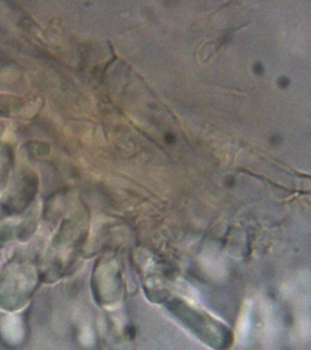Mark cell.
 <instances>
[{"label":"cell","mask_w":311,"mask_h":350,"mask_svg":"<svg viewBox=\"0 0 311 350\" xmlns=\"http://www.w3.org/2000/svg\"><path fill=\"white\" fill-rule=\"evenodd\" d=\"M290 84L289 82V79H288L287 77H280L278 81V85L280 89H287Z\"/></svg>","instance_id":"2"},{"label":"cell","mask_w":311,"mask_h":350,"mask_svg":"<svg viewBox=\"0 0 311 350\" xmlns=\"http://www.w3.org/2000/svg\"><path fill=\"white\" fill-rule=\"evenodd\" d=\"M281 142V138L278 136V135H273L272 137H271V143L273 144V145H278V144H279Z\"/></svg>","instance_id":"5"},{"label":"cell","mask_w":311,"mask_h":350,"mask_svg":"<svg viewBox=\"0 0 311 350\" xmlns=\"http://www.w3.org/2000/svg\"><path fill=\"white\" fill-rule=\"evenodd\" d=\"M168 307L182 324L205 344L219 350H227L230 346L231 332L210 315L179 299L173 300Z\"/></svg>","instance_id":"1"},{"label":"cell","mask_w":311,"mask_h":350,"mask_svg":"<svg viewBox=\"0 0 311 350\" xmlns=\"http://www.w3.org/2000/svg\"><path fill=\"white\" fill-rule=\"evenodd\" d=\"M164 141L168 143V144H174L176 142V137L175 134L171 133H168L164 135Z\"/></svg>","instance_id":"4"},{"label":"cell","mask_w":311,"mask_h":350,"mask_svg":"<svg viewBox=\"0 0 311 350\" xmlns=\"http://www.w3.org/2000/svg\"><path fill=\"white\" fill-rule=\"evenodd\" d=\"M253 71H254L255 74L260 76V75H263L264 71H265V68H264V66L261 63L258 62L253 66Z\"/></svg>","instance_id":"3"}]
</instances>
